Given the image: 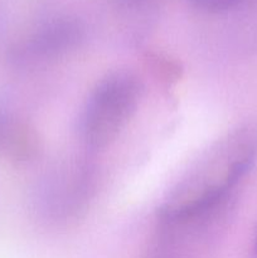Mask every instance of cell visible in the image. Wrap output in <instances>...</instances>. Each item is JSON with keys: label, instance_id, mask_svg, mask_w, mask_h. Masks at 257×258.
Here are the masks:
<instances>
[{"label": "cell", "instance_id": "obj_2", "mask_svg": "<svg viewBox=\"0 0 257 258\" xmlns=\"http://www.w3.org/2000/svg\"><path fill=\"white\" fill-rule=\"evenodd\" d=\"M141 93V82L128 71H115L103 77L83 112L82 131L88 145L102 149L112 144L135 113Z\"/></svg>", "mask_w": 257, "mask_h": 258}, {"label": "cell", "instance_id": "obj_1", "mask_svg": "<svg viewBox=\"0 0 257 258\" xmlns=\"http://www.w3.org/2000/svg\"><path fill=\"white\" fill-rule=\"evenodd\" d=\"M257 161V123H244L217 141L175 185L160 217L170 224L194 223L228 201Z\"/></svg>", "mask_w": 257, "mask_h": 258}, {"label": "cell", "instance_id": "obj_3", "mask_svg": "<svg viewBox=\"0 0 257 258\" xmlns=\"http://www.w3.org/2000/svg\"><path fill=\"white\" fill-rule=\"evenodd\" d=\"M82 39V25L76 19L60 18L38 30L22 49L18 50V55L30 59L53 58L75 49Z\"/></svg>", "mask_w": 257, "mask_h": 258}, {"label": "cell", "instance_id": "obj_5", "mask_svg": "<svg viewBox=\"0 0 257 258\" xmlns=\"http://www.w3.org/2000/svg\"><path fill=\"white\" fill-rule=\"evenodd\" d=\"M144 62L158 80L169 85L178 82L183 75V68L180 63L168 54L148 52L144 54Z\"/></svg>", "mask_w": 257, "mask_h": 258}, {"label": "cell", "instance_id": "obj_4", "mask_svg": "<svg viewBox=\"0 0 257 258\" xmlns=\"http://www.w3.org/2000/svg\"><path fill=\"white\" fill-rule=\"evenodd\" d=\"M42 151V140L34 127L12 113L0 112V154L15 161H29Z\"/></svg>", "mask_w": 257, "mask_h": 258}, {"label": "cell", "instance_id": "obj_7", "mask_svg": "<svg viewBox=\"0 0 257 258\" xmlns=\"http://www.w3.org/2000/svg\"><path fill=\"white\" fill-rule=\"evenodd\" d=\"M120 4L126 5V7H138V5L146 4V3L154 2V0H116Z\"/></svg>", "mask_w": 257, "mask_h": 258}, {"label": "cell", "instance_id": "obj_8", "mask_svg": "<svg viewBox=\"0 0 257 258\" xmlns=\"http://www.w3.org/2000/svg\"><path fill=\"white\" fill-rule=\"evenodd\" d=\"M254 252L257 253V234H256V238H254Z\"/></svg>", "mask_w": 257, "mask_h": 258}, {"label": "cell", "instance_id": "obj_6", "mask_svg": "<svg viewBox=\"0 0 257 258\" xmlns=\"http://www.w3.org/2000/svg\"><path fill=\"white\" fill-rule=\"evenodd\" d=\"M191 5L199 8L202 10L212 13L223 12V10L231 9L234 5L239 4L242 0H189Z\"/></svg>", "mask_w": 257, "mask_h": 258}]
</instances>
